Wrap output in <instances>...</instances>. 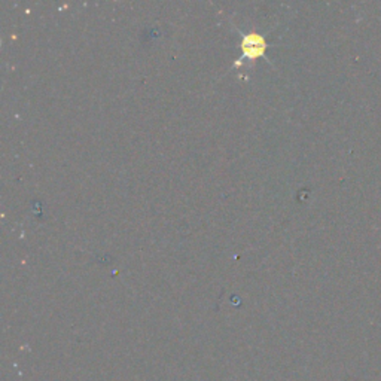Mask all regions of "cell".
Here are the masks:
<instances>
[{
    "mask_svg": "<svg viewBox=\"0 0 381 381\" xmlns=\"http://www.w3.org/2000/svg\"><path fill=\"white\" fill-rule=\"evenodd\" d=\"M265 49V41L258 34H249L243 39V51L249 57H258Z\"/></svg>",
    "mask_w": 381,
    "mask_h": 381,
    "instance_id": "1",
    "label": "cell"
}]
</instances>
